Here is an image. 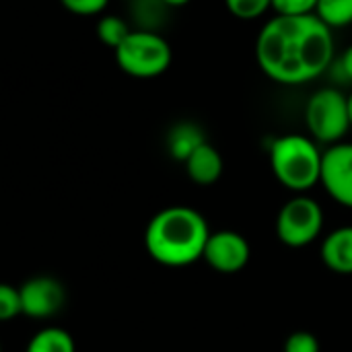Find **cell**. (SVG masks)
Returning a JSON list of instances; mask_svg holds the SVG:
<instances>
[{
	"label": "cell",
	"mask_w": 352,
	"mask_h": 352,
	"mask_svg": "<svg viewBox=\"0 0 352 352\" xmlns=\"http://www.w3.org/2000/svg\"><path fill=\"white\" fill-rule=\"evenodd\" d=\"M184 165L190 179L198 186H210L223 175V157L208 142H204Z\"/></svg>",
	"instance_id": "cell-11"
},
{
	"label": "cell",
	"mask_w": 352,
	"mask_h": 352,
	"mask_svg": "<svg viewBox=\"0 0 352 352\" xmlns=\"http://www.w3.org/2000/svg\"><path fill=\"white\" fill-rule=\"evenodd\" d=\"M250 254L252 250L243 235L235 231H217L208 237L204 260L217 272L235 274L245 268V264L250 262Z\"/></svg>",
	"instance_id": "cell-8"
},
{
	"label": "cell",
	"mask_w": 352,
	"mask_h": 352,
	"mask_svg": "<svg viewBox=\"0 0 352 352\" xmlns=\"http://www.w3.org/2000/svg\"><path fill=\"white\" fill-rule=\"evenodd\" d=\"M60 4L72 12V14H78V16H93V14H99L107 8L109 0H60Z\"/></svg>",
	"instance_id": "cell-20"
},
{
	"label": "cell",
	"mask_w": 352,
	"mask_h": 352,
	"mask_svg": "<svg viewBox=\"0 0 352 352\" xmlns=\"http://www.w3.org/2000/svg\"><path fill=\"white\" fill-rule=\"evenodd\" d=\"M324 227L322 206L309 196L291 198L278 212L276 235L289 248L309 245Z\"/></svg>",
	"instance_id": "cell-6"
},
{
	"label": "cell",
	"mask_w": 352,
	"mask_h": 352,
	"mask_svg": "<svg viewBox=\"0 0 352 352\" xmlns=\"http://www.w3.org/2000/svg\"><path fill=\"white\" fill-rule=\"evenodd\" d=\"M320 0H272V10L276 14L287 16H301V14H316Z\"/></svg>",
	"instance_id": "cell-19"
},
{
	"label": "cell",
	"mask_w": 352,
	"mask_h": 352,
	"mask_svg": "<svg viewBox=\"0 0 352 352\" xmlns=\"http://www.w3.org/2000/svg\"><path fill=\"white\" fill-rule=\"evenodd\" d=\"M165 142H167L169 155L175 161L186 163L206 142V136H204V132H202V128L198 124H194V122H179V124H175L169 130Z\"/></svg>",
	"instance_id": "cell-12"
},
{
	"label": "cell",
	"mask_w": 352,
	"mask_h": 352,
	"mask_svg": "<svg viewBox=\"0 0 352 352\" xmlns=\"http://www.w3.org/2000/svg\"><path fill=\"white\" fill-rule=\"evenodd\" d=\"M256 62L278 85H307L334 62L332 29L318 14H276L258 33Z\"/></svg>",
	"instance_id": "cell-1"
},
{
	"label": "cell",
	"mask_w": 352,
	"mask_h": 352,
	"mask_svg": "<svg viewBox=\"0 0 352 352\" xmlns=\"http://www.w3.org/2000/svg\"><path fill=\"white\" fill-rule=\"evenodd\" d=\"M130 2H134V0H130Z\"/></svg>",
	"instance_id": "cell-25"
},
{
	"label": "cell",
	"mask_w": 352,
	"mask_h": 352,
	"mask_svg": "<svg viewBox=\"0 0 352 352\" xmlns=\"http://www.w3.org/2000/svg\"><path fill=\"white\" fill-rule=\"evenodd\" d=\"M305 126L316 142L338 144L352 128L349 97L334 87L316 91L305 105Z\"/></svg>",
	"instance_id": "cell-5"
},
{
	"label": "cell",
	"mask_w": 352,
	"mask_h": 352,
	"mask_svg": "<svg viewBox=\"0 0 352 352\" xmlns=\"http://www.w3.org/2000/svg\"><path fill=\"white\" fill-rule=\"evenodd\" d=\"M171 6H167L163 0H134L132 2V10H134V19L138 23L140 31H157L165 25L167 19V10Z\"/></svg>",
	"instance_id": "cell-13"
},
{
	"label": "cell",
	"mask_w": 352,
	"mask_h": 352,
	"mask_svg": "<svg viewBox=\"0 0 352 352\" xmlns=\"http://www.w3.org/2000/svg\"><path fill=\"white\" fill-rule=\"evenodd\" d=\"M208 237V225L198 210L190 206H169L151 219L144 243L153 260L177 268L204 258Z\"/></svg>",
	"instance_id": "cell-2"
},
{
	"label": "cell",
	"mask_w": 352,
	"mask_h": 352,
	"mask_svg": "<svg viewBox=\"0 0 352 352\" xmlns=\"http://www.w3.org/2000/svg\"><path fill=\"white\" fill-rule=\"evenodd\" d=\"M322 260L332 272L352 274V227H340L324 239Z\"/></svg>",
	"instance_id": "cell-10"
},
{
	"label": "cell",
	"mask_w": 352,
	"mask_h": 352,
	"mask_svg": "<svg viewBox=\"0 0 352 352\" xmlns=\"http://www.w3.org/2000/svg\"><path fill=\"white\" fill-rule=\"evenodd\" d=\"M316 14L330 27H349L352 25V0H320Z\"/></svg>",
	"instance_id": "cell-16"
},
{
	"label": "cell",
	"mask_w": 352,
	"mask_h": 352,
	"mask_svg": "<svg viewBox=\"0 0 352 352\" xmlns=\"http://www.w3.org/2000/svg\"><path fill=\"white\" fill-rule=\"evenodd\" d=\"M173 60L169 41L157 31L134 29L128 39L116 50L118 66L134 78L161 76Z\"/></svg>",
	"instance_id": "cell-4"
},
{
	"label": "cell",
	"mask_w": 352,
	"mask_h": 352,
	"mask_svg": "<svg viewBox=\"0 0 352 352\" xmlns=\"http://www.w3.org/2000/svg\"><path fill=\"white\" fill-rule=\"evenodd\" d=\"M227 10L241 21H256L272 8V0H225Z\"/></svg>",
	"instance_id": "cell-17"
},
{
	"label": "cell",
	"mask_w": 352,
	"mask_h": 352,
	"mask_svg": "<svg viewBox=\"0 0 352 352\" xmlns=\"http://www.w3.org/2000/svg\"><path fill=\"white\" fill-rule=\"evenodd\" d=\"M19 291L23 301V314L37 320L56 316L66 301V291L62 283L52 276H35L23 287H19Z\"/></svg>",
	"instance_id": "cell-9"
},
{
	"label": "cell",
	"mask_w": 352,
	"mask_h": 352,
	"mask_svg": "<svg viewBox=\"0 0 352 352\" xmlns=\"http://www.w3.org/2000/svg\"><path fill=\"white\" fill-rule=\"evenodd\" d=\"M324 153L314 138L285 134L270 146V167L274 177L293 192H307L322 182Z\"/></svg>",
	"instance_id": "cell-3"
},
{
	"label": "cell",
	"mask_w": 352,
	"mask_h": 352,
	"mask_svg": "<svg viewBox=\"0 0 352 352\" xmlns=\"http://www.w3.org/2000/svg\"><path fill=\"white\" fill-rule=\"evenodd\" d=\"M285 352H320V342L311 332H295L287 338Z\"/></svg>",
	"instance_id": "cell-21"
},
{
	"label": "cell",
	"mask_w": 352,
	"mask_h": 352,
	"mask_svg": "<svg viewBox=\"0 0 352 352\" xmlns=\"http://www.w3.org/2000/svg\"><path fill=\"white\" fill-rule=\"evenodd\" d=\"M340 70H342V74H344V78H349V82H352V45L346 47V52L342 54V58H340Z\"/></svg>",
	"instance_id": "cell-22"
},
{
	"label": "cell",
	"mask_w": 352,
	"mask_h": 352,
	"mask_svg": "<svg viewBox=\"0 0 352 352\" xmlns=\"http://www.w3.org/2000/svg\"><path fill=\"white\" fill-rule=\"evenodd\" d=\"M134 29H130V25L118 16V14H105L97 21V27H95V33H97V39L111 47L113 52L128 39V35L132 33Z\"/></svg>",
	"instance_id": "cell-15"
},
{
	"label": "cell",
	"mask_w": 352,
	"mask_h": 352,
	"mask_svg": "<svg viewBox=\"0 0 352 352\" xmlns=\"http://www.w3.org/2000/svg\"><path fill=\"white\" fill-rule=\"evenodd\" d=\"M320 184L338 204L352 208V142L332 144L324 153Z\"/></svg>",
	"instance_id": "cell-7"
},
{
	"label": "cell",
	"mask_w": 352,
	"mask_h": 352,
	"mask_svg": "<svg viewBox=\"0 0 352 352\" xmlns=\"http://www.w3.org/2000/svg\"><path fill=\"white\" fill-rule=\"evenodd\" d=\"M349 109H351V122H352V93L349 95Z\"/></svg>",
	"instance_id": "cell-24"
},
{
	"label": "cell",
	"mask_w": 352,
	"mask_h": 352,
	"mask_svg": "<svg viewBox=\"0 0 352 352\" xmlns=\"http://www.w3.org/2000/svg\"><path fill=\"white\" fill-rule=\"evenodd\" d=\"M167 6H171V8H177V6H186L188 2H192V0H163Z\"/></svg>",
	"instance_id": "cell-23"
},
{
	"label": "cell",
	"mask_w": 352,
	"mask_h": 352,
	"mask_svg": "<svg viewBox=\"0 0 352 352\" xmlns=\"http://www.w3.org/2000/svg\"><path fill=\"white\" fill-rule=\"evenodd\" d=\"M19 314H23L21 291L10 285H2L0 287V320L8 322Z\"/></svg>",
	"instance_id": "cell-18"
},
{
	"label": "cell",
	"mask_w": 352,
	"mask_h": 352,
	"mask_svg": "<svg viewBox=\"0 0 352 352\" xmlns=\"http://www.w3.org/2000/svg\"><path fill=\"white\" fill-rule=\"evenodd\" d=\"M25 352H74V340L62 328H45L29 340Z\"/></svg>",
	"instance_id": "cell-14"
}]
</instances>
